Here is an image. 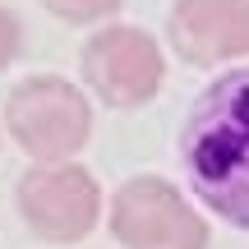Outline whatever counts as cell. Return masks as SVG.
<instances>
[{
    "label": "cell",
    "mask_w": 249,
    "mask_h": 249,
    "mask_svg": "<svg viewBox=\"0 0 249 249\" xmlns=\"http://www.w3.org/2000/svg\"><path fill=\"white\" fill-rule=\"evenodd\" d=\"M180 161L194 194L222 222L249 231V70L203 88L180 129Z\"/></svg>",
    "instance_id": "obj_1"
},
{
    "label": "cell",
    "mask_w": 249,
    "mask_h": 249,
    "mask_svg": "<svg viewBox=\"0 0 249 249\" xmlns=\"http://www.w3.org/2000/svg\"><path fill=\"white\" fill-rule=\"evenodd\" d=\"M5 124L14 143L37 161H65L88 143L92 134V111L74 83L55 74L23 79L5 102Z\"/></svg>",
    "instance_id": "obj_2"
},
{
    "label": "cell",
    "mask_w": 249,
    "mask_h": 249,
    "mask_svg": "<svg viewBox=\"0 0 249 249\" xmlns=\"http://www.w3.org/2000/svg\"><path fill=\"white\" fill-rule=\"evenodd\" d=\"M18 217L28 231L42 235L51 245H74L97 226L102 217V189L83 166L70 161H51V166H33L18 180Z\"/></svg>",
    "instance_id": "obj_3"
},
{
    "label": "cell",
    "mask_w": 249,
    "mask_h": 249,
    "mask_svg": "<svg viewBox=\"0 0 249 249\" xmlns=\"http://www.w3.org/2000/svg\"><path fill=\"white\" fill-rule=\"evenodd\" d=\"M111 231L124 249H208V222L180 198L176 185L157 176L120 185Z\"/></svg>",
    "instance_id": "obj_4"
},
{
    "label": "cell",
    "mask_w": 249,
    "mask_h": 249,
    "mask_svg": "<svg viewBox=\"0 0 249 249\" xmlns=\"http://www.w3.org/2000/svg\"><path fill=\"white\" fill-rule=\"evenodd\" d=\"M83 74L111 107H143L161 88V51L139 28H102L83 46Z\"/></svg>",
    "instance_id": "obj_5"
},
{
    "label": "cell",
    "mask_w": 249,
    "mask_h": 249,
    "mask_svg": "<svg viewBox=\"0 0 249 249\" xmlns=\"http://www.w3.org/2000/svg\"><path fill=\"white\" fill-rule=\"evenodd\" d=\"M171 46L189 65L249 55V0H176Z\"/></svg>",
    "instance_id": "obj_6"
},
{
    "label": "cell",
    "mask_w": 249,
    "mask_h": 249,
    "mask_svg": "<svg viewBox=\"0 0 249 249\" xmlns=\"http://www.w3.org/2000/svg\"><path fill=\"white\" fill-rule=\"evenodd\" d=\"M124 0H46V9H51L55 18H65V23H102L107 14H116Z\"/></svg>",
    "instance_id": "obj_7"
},
{
    "label": "cell",
    "mask_w": 249,
    "mask_h": 249,
    "mask_svg": "<svg viewBox=\"0 0 249 249\" xmlns=\"http://www.w3.org/2000/svg\"><path fill=\"white\" fill-rule=\"evenodd\" d=\"M18 46H23V28H18V18L0 5V70L18 55Z\"/></svg>",
    "instance_id": "obj_8"
}]
</instances>
